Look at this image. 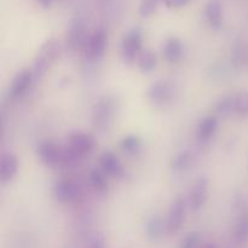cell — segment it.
I'll return each mask as SVG.
<instances>
[{
	"mask_svg": "<svg viewBox=\"0 0 248 248\" xmlns=\"http://www.w3.org/2000/svg\"><path fill=\"white\" fill-rule=\"evenodd\" d=\"M118 114V101L113 96H103L92 109L91 124L97 132L106 133L113 126Z\"/></svg>",
	"mask_w": 248,
	"mask_h": 248,
	"instance_id": "6da1fadb",
	"label": "cell"
},
{
	"mask_svg": "<svg viewBox=\"0 0 248 248\" xmlns=\"http://www.w3.org/2000/svg\"><path fill=\"white\" fill-rule=\"evenodd\" d=\"M58 53H60V43L55 38L47 39L41 45L40 50H39L38 55H36L35 60H34L33 69H31L34 82L45 77L47 70L50 69L51 65L56 61V58L58 57Z\"/></svg>",
	"mask_w": 248,
	"mask_h": 248,
	"instance_id": "7a4b0ae2",
	"label": "cell"
},
{
	"mask_svg": "<svg viewBox=\"0 0 248 248\" xmlns=\"http://www.w3.org/2000/svg\"><path fill=\"white\" fill-rule=\"evenodd\" d=\"M143 31L140 27L130 29L121 41V58L126 64H133L142 52Z\"/></svg>",
	"mask_w": 248,
	"mask_h": 248,
	"instance_id": "3957f363",
	"label": "cell"
},
{
	"mask_svg": "<svg viewBox=\"0 0 248 248\" xmlns=\"http://www.w3.org/2000/svg\"><path fill=\"white\" fill-rule=\"evenodd\" d=\"M108 44V36L103 28H97L92 31L84 45L85 58L91 63H98L103 60Z\"/></svg>",
	"mask_w": 248,
	"mask_h": 248,
	"instance_id": "277c9868",
	"label": "cell"
},
{
	"mask_svg": "<svg viewBox=\"0 0 248 248\" xmlns=\"http://www.w3.org/2000/svg\"><path fill=\"white\" fill-rule=\"evenodd\" d=\"M210 198V179L205 176H200L191 184L188 196L189 210L191 212L200 211Z\"/></svg>",
	"mask_w": 248,
	"mask_h": 248,
	"instance_id": "5b68a950",
	"label": "cell"
},
{
	"mask_svg": "<svg viewBox=\"0 0 248 248\" xmlns=\"http://www.w3.org/2000/svg\"><path fill=\"white\" fill-rule=\"evenodd\" d=\"M186 210H189L188 199L186 200L184 196H178L172 201L166 218L167 232L169 234H176L182 229L184 222H186Z\"/></svg>",
	"mask_w": 248,
	"mask_h": 248,
	"instance_id": "8992f818",
	"label": "cell"
},
{
	"mask_svg": "<svg viewBox=\"0 0 248 248\" xmlns=\"http://www.w3.org/2000/svg\"><path fill=\"white\" fill-rule=\"evenodd\" d=\"M82 196V188L79 183L69 178H61L53 186V198L60 203H69Z\"/></svg>",
	"mask_w": 248,
	"mask_h": 248,
	"instance_id": "52a82bcc",
	"label": "cell"
},
{
	"mask_svg": "<svg viewBox=\"0 0 248 248\" xmlns=\"http://www.w3.org/2000/svg\"><path fill=\"white\" fill-rule=\"evenodd\" d=\"M67 147L85 159L87 155L93 152L96 147V140L91 133L75 131L67 137Z\"/></svg>",
	"mask_w": 248,
	"mask_h": 248,
	"instance_id": "ba28073f",
	"label": "cell"
},
{
	"mask_svg": "<svg viewBox=\"0 0 248 248\" xmlns=\"http://www.w3.org/2000/svg\"><path fill=\"white\" fill-rule=\"evenodd\" d=\"M176 94V89L174 85L169 80H159L150 85L147 91V98L152 102L153 104H167L174 98Z\"/></svg>",
	"mask_w": 248,
	"mask_h": 248,
	"instance_id": "9c48e42d",
	"label": "cell"
},
{
	"mask_svg": "<svg viewBox=\"0 0 248 248\" xmlns=\"http://www.w3.org/2000/svg\"><path fill=\"white\" fill-rule=\"evenodd\" d=\"M86 36V21L81 15H77L69 22L67 31V46L70 50H77L85 45Z\"/></svg>",
	"mask_w": 248,
	"mask_h": 248,
	"instance_id": "30bf717a",
	"label": "cell"
},
{
	"mask_svg": "<svg viewBox=\"0 0 248 248\" xmlns=\"http://www.w3.org/2000/svg\"><path fill=\"white\" fill-rule=\"evenodd\" d=\"M62 150L60 145L56 144L52 140H43L36 147V155L41 164L47 167L61 166L62 161Z\"/></svg>",
	"mask_w": 248,
	"mask_h": 248,
	"instance_id": "8fae6325",
	"label": "cell"
},
{
	"mask_svg": "<svg viewBox=\"0 0 248 248\" xmlns=\"http://www.w3.org/2000/svg\"><path fill=\"white\" fill-rule=\"evenodd\" d=\"M99 166L101 170L108 177L114 179H124L126 176V170L123 162L116 154L113 152H104L99 157Z\"/></svg>",
	"mask_w": 248,
	"mask_h": 248,
	"instance_id": "7c38bea8",
	"label": "cell"
},
{
	"mask_svg": "<svg viewBox=\"0 0 248 248\" xmlns=\"http://www.w3.org/2000/svg\"><path fill=\"white\" fill-rule=\"evenodd\" d=\"M34 82L33 72L29 69H23L16 74L12 80L9 90V97L11 99H18L28 91L31 85Z\"/></svg>",
	"mask_w": 248,
	"mask_h": 248,
	"instance_id": "4fadbf2b",
	"label": "cell"
},
{
	"mask_svg": "<svg viewBox=\"0 0 248 248\" xmlns=\"http://www.w3.org/2000/svg\"><path fill=\"white\" fill-rule=\"evenodd\" d=\"M18 159L11 152H6L0 157V181L7 184L15 179L18 173Z\"/></svg>",
	"mask_w": 248,
	"mask_h": 248,
	"instance_id": "5bb4252c",
	"label": "cell"
},
{
	"mask_svg": "<svg viewBox=\"0 0 248 248\" xmlns=\"http://www.w3.org/2000/svg\"><path fill=\"white\" fill-rule=\"evenodd\" d=\"M205 14L211 28L216 31L222 28L223 22H224V12H223V5L219 0H210L206 5Z\"/></svg>",
	"mask_w": 248,
	"mask_h": 248,
	"instance_id": "9a60e30c",
	"label": "cell"
},
{
	"mask_svg": "<svg viewBox=\"0 0 248 248\" xmlns=\"http://www.w3.org/2000/svg\"><path fill=\"white\" fill-rule=\"evenodd\" d=\"M162 56L170 63H176L183 56V43L177 36L167 39L162 47Z\"/></svg>",
	"mask_w": 248,
	"mask_h": 248,
	"instance_id": "2e32d148",
	"label": "cell"
},
{
	"mask_svg": "<svg viewBox=\"0 0 248 248\" xmlns=\"http://www.w3.org/2000/svg\"><path fill=\"white\" fill-rule=\"evenodd\" d=\"M145 234L149 237L150 240H160L165 235V232H167V225L166 220L162 219L160 216L153 215L152 217L148 218V220L145 222Z\"/></svg>",
	"mask_w": 248,
	"mask_h": 248,
	"instance_id": "e0dca14e",
	"label": "cell"
},
{
	"mask_svg": "<svg viewBox=\"0 0 248 248\" xmlns=\"http://www.w3.org/2000/svg\"><path fill=\"white\" fill-rule=\"evenodd\" d=\"M218 126H219V123H218L217 116L208 115L203 118L198 126L199 140L205 143L212 140L213 136L217 133Z\"/></svg>",
	"mask_w": 248,
	"mask_h": 248,
	"instance_id": "ac0fdd59",
	"label": "cell"
},
{
	"mask_svg": "<svg viewBox=\"0 0 248 248\" xmlns=\"http://www.w3.org/2000/svg\"><path fill=\"white\" fill-rule=\"evenodd\" d=\"M89 183L92 190L99 196H104L109 191L107 174L101 169H92L89 173Z\"/></svg>",
	"mask_w": 248,
	"mask_h": 248,
	"instance_id": "d6986e66",
	"label": "cell"
},
{
	"mask_svg": "<svg viewBox=\"0 0 248 248\" xmlns=\"http://www.w3.org/2000/svg\"><path fill=\"white\" fill-rule=\"evenodd\" d=\"M194 164V154L191 150L184 149L177 153L171 160L172 171L184 172L191 167Z\"/></svg>",
	"mask_w": 248,
	"mask_h": 248,
	"instance_id": "ffe728a7",
	"label": "cell"
},
{
	"mask_svg": "<svg viewBox=\"0 0 248 248\" xmlns=\"http://www.w3.org/2000/svg\"><path fill=\"white\" fill-rule=\"evenodd\" d=\"M138 68L142 73H150L157 67V57L153 51H142L137 60Z\"/></svg>",
	"mask_w": 248,
	"mask_h": 248,
	"instance_id": "44dd1931",
	"label": "cell"
},
{
	"mask_svg": "<svg viewBox=\"0 0 248 248\" xmlns=\"http://www.w3.org/2000/svg\"><path fill=\"white\" fill-rule=\"evenodd\" d=\"M121 149L128 155H137L142 149V140L135 135H128L121 140Z\"/></svg>",
	"mask_w": 248,
	"mask_h": 248,
	"instance_id": "7402d4cb",
	"label": "cell"
},
{
	"mask_svg": "<svg viewBox=\"0 0 248 248\" xmlns=\"http://www.w3.org/2000/svg\"><path fill=\"white\" fill-rule=\"evenodd\" d=\"M216 113L223 118H229L235 113V96H225L216 106Z\"/></svg>",
	"mask_w": 248,
	"mask_h": 248,
	"instance_id": "603a6c76",
	"label": "cell"
},
{
	"mask_svg": "<svg viewBox=\"0 0 248 248\" xmlns=\"http://www.w3.org/2000/svg\"><path fill=\"white\" fill-rule=\"evenodd\" d=\"M235 240L239 244L245 245L248 242V215L242 216L235 228Z\"/></svg>",
	"mask_w": 248,
	"mask_h": 248,
	"instance_id": "cb8c5ba5",
	"label": "cell"
},
{
	"mask_svg": "<svg viewBox=\"0 0 248 248\" xmlns=\"http://www.w3.org/2000/svg\"><path fill=\"white\" fill-rule=\"evenodd\" d=\"M235 114L248 118V92L242 91L235 96Z\"/></svg>",
	"mask_w": 248,
	"mask_h": 248,
	"instance_id": "d4e9b609",
	"label": "cell"
},
{
	"mask_svg": "<svg viewBox=\"0 0 248 248\" xmlns=\"http://www.w3.org/2000/svg\"><path fill=\"white\" fill-rule=\"evenodd\" d=\"M160 2L161 0H142L140 4V10H138L140 17L148 18V17L153 16L159 9Z\"/></svg>",
	"mask_w": 248,
	"mask_h": 248,
	"instance_id": "484cf974",
	"label": "cell"
},
{
	"mask_svg": "<svg viewBox=\"0 0 248 248\" xmlns=\"http://www.w3.org/2000/svg\"><path fill=\"white\" fill-rule=\"evenodd\" d=\"M201 241V235L198 232H191L182 239L179 248H196Z\"/></svg>",
	"mask_w": 248,
	"mask_h": 248,
	"instance_id": "4316f807",
	"label": "cell"
},
{
	"mask_svg": "<svg viewBox=\"0 0 248 248\" xmlns=\"http://www.w3.org/2000/svg\"><path fill=\"white\" fill-rule=\"evenodd\" d=\"M89 248H106V242L102 235H96L90 242Z\"/></svg>",
	"mask_w": 248,
	"mask_h": 248,
	"instance_id": "83f0119b",
	"label": "cell"
},
{
	"mask_svg": "<svg viewBox=\"0 0 248 248\" xmlns=\"http://www.w3.org/2000/svg\"><path fill=\"white\" fill-rule=\"evenodd\" d=\"M190 0H170V5L172 7H177V9H181V7L186 6Z\"/></svg>",
	"mask_w": 248,
	"mask_h": 248,
	"instance_id": "f1b7e54d",
	"label": "cell"
},
{
	"mask_svg": "<svg viewBox=\"0 0 248 248\" xmlns=\"http://www.w3.org/2000/svg\"><path fill=\"white\" fill-rule=\"evenodd\" d=\"M36 2H38L43 9H50V7L52 6L53 0H36Z\"/></svg>",
	"mask_w": 248,
	"mask_h": 248,
	"instance_id": "f546056e",
	"label": "cell"
},
{
	"mask_svg": "<svg viewBox=\"0 0 248 248\" xmlns=\"http://www.w3.org/2000/svg\"><path fill=\"white\" fill-rule=\"evenodd\" d=\"M202 248H217V247H216V245H213V244H207V245H205Z\"/></svg>",
	"mask_w": 248,
	"mask_h": 248,
	"instance_id": "4dcf8cb0",
	"label": "cell"
}]
</instances>
